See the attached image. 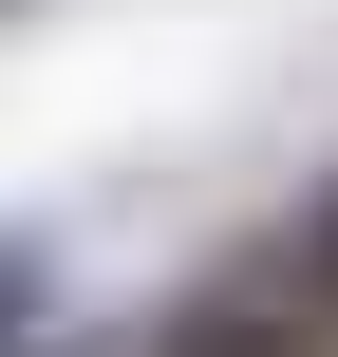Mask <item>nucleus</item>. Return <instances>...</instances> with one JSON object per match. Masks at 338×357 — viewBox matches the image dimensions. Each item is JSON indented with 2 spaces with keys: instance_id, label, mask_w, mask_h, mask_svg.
I'll list each match as a JSON object with an SVG mask.
<instances>
[{
  "instance_id": "f257e3e1",
  "label": "nucleus",
  "mask_w": 338,
  "mask_h": 357,
  "mask_svg": "<svg viewBox=\"0 0 338 357\" xmlns=\"http://www.w3.org/2000/svg\"><path fill=\"white\" fill-rule=\"evenodd\" d=\"M132 357H338V339L301 320V301H282V282H207V301H169V320H151Z\"/></svg>"
},
{
  "instance_id": "f03ea898",
  "label": "nucleus",
  "mask_w": 338,
  "mask_h": 357,
  "mask_svg": "<svg viewBox=\"0 0 338 357\" xmlns=\"http://www.w3.org/2000/svg\"><path fill=\"white\" fill-rule=\"evenodd\" d=\"M282 301H301V320L338 339V169L301 188V226H282Z\"/></svg>"
},
{
  "instance_id": "7ed1b4c3",
  "label": "nucleus",
  "mask_w": 338,
  "mask_h": 357,
  "mask_svg": "<svg viewBox=\"0 0 338 357\" xmlns=\"http://www.w3.org/2000/svg\"><path fill=\"white\" fill-rule=\"evenodd\" d=\"M38 320H56V245L0 226V357H38Z\"/></svg>"
}]
</instances>
